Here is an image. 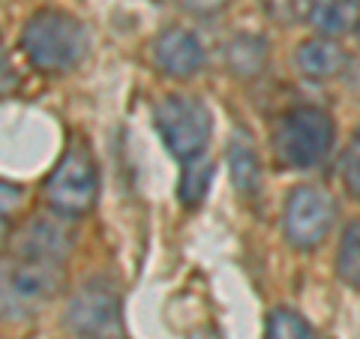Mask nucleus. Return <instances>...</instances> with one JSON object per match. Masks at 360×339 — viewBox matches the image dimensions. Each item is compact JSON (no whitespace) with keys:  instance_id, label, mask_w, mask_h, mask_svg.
I'll return each mask as SVG.
<instances>
[{"instance_id":"7ed1b4c3","label":"nucleus","mask_w":360,"mask_h":339,"mask_svg":"<svg viewBox=\"0 0 360 339\" xmlns=\"http://www.w3.org/2000/svg\"><path fill=\"white\" fill-rule=\"evenodd\" d=\"M60 264L33 258H0V315L27 319L60 291Z\"/></svg>"},{"instance_id":"6ab92c4d","label":"nucleus","mask_w":360,"mask_h":339,"mask_svg":"<svg viewBox=\"0 0 360 339\" xmlns=\"http://www.w3.org/2000/svg\"><path fill=\"white\" fill-rule=\"evenodd\" d=\"M21 205V186L9 184V180H0V217L13 213Z\"/></svg>"},{"instance_id":"aec40b11","label":"nucleus","mask_w":360,"mask_h":339,"mask_svg":"<svg viewBox=\"0 0 360 339\" xmlns=\"http://www.w3.org/2000/svg\"><path fill=\"white\" fill-rule=\"evenodd\" d=\"M180 6L186 9V13H195V15H213L219 13V9L229 4V0H177Z\"/></svg>"},{"instance_id":"412c9836","label":"nucleus","mask_w":360,"mask_h":339,"mask_svg":"<svg viewBox=\"0 0 360 339\" xmlns=\"http://www.w3.org/2000/svg\"><path fill=\"white\" fill-rule=\"evenodd\" d=\"M9 87H15V72H13V66H9L4 49H0V94H6Z\"/></svg>"},{"instance_id":"9b49d317","label":"nucleus","mask_w":360,"mask_h":339,"mask_svg":"<svg viewBox=\"0 0 360 339\" xmlns=\"http://www.w3.org/2000/svg\"><path fill=\"white\" fill-rule=\"evenodd\" d=\"M229 174H231V184L240 196H255L258 184H262V162H258V153H255V144L246 132H234V139L229 144Z\"/></svg>"},{"instance_id":"a211bd4d","label":"nucleus","mask_w":360,"mask_h":339,"mask_svg":"<svg viewBox=\"0 0 360 339\" xmlns=\"http://www.w3.org/2000/svg\"><path fill=\"white\" fill-rule=\"evenodd\" d=\"M340 172H342V184H345V189L352 192L354 198H360V129L354 132L352 144H348V151H345V156H342V165H340Z\"/></svg>"},{"instance_id":"6e6552de","label":"nucleus","mask_w":360,"mask_h":339,"mask_svg":"<svg viewBox=\"0 0 360 339\" xmlns=\"http://www.w3.org/2000/svg\"><path fill=\"white\" fill-rule=\"evenodd\" d=\"M72 243H75V231L66 217H60V213H54V217H33L15 234V255L33 258V262L63 264L66 255L72 252Z\"/></svg>"},{"instance_id":"39448f33","label":"nucleus","mask_w":360,"mask_h":339,"mask_svg":"<svg viewBox=\"0 0 360 339\" xmlns=\"http://www.w3.org/2000/svg\"><path fill=\"white\" fill-rule=\"evenodd\" d=\"M96 196H99L96 162L87 153V148L75 144V148H70L60 156V162L54 165V172L45 180V201H49L54 213L75 219L84 217L96 205Z\"/></svg>"},{"instance_id":"f257e3e1","label":"nucleus","mask_w":360,"mask_h":339,"mask_svg":"<svg viewBox=\"0 0 360 339\" xmlns=\"http://www.w3.org/2000/svg\"><path fill=\"white\" fill-rule=\"evenodd\" d=\"M21 51L33 70L45 75H63L84 60L87 30L63 9H39L21 27Z\"/></svg>"},{"instance_id":"4be33fe9","label":"nucleus","mask_w":360,"mask_h":339,"mask_svg":"<svg viewBox=\"0 0 360 339\" xmlns=\"http://www.w3.org/2000/svg\"><path fill=\"white\" fill-rule=\"evenodd\" d=\"M4 237H6V222H4V217H0V243H4Z\"/></svg>"},{"instance_id":"423d86ee","label":"nucleus","mask_w":360,"mask_h":339,"mask_svg":"<svg viewBox=\"0 0 360 339\" xmlns=\"http://www.w3.org/2000/svg\"><path fill=\"white\" fill-rule=\"evenodd\" d=\"M333 222H336V201L328 189L303 184L288 192L283 210V229L295 250L307 252L321 246L324 237L330 234Z\"/></svg>"},{"instance_id":"ddd939ff","label":"nucleus","mask_w":360,"mask_h":339,"mask_svg":"<svg viewBox=\"0 0 360 339\" xmlns=\"http://www.w3.org/2000/svg\"><path fill=\"white\" fill-rule=\"evenodd\" d=\"M267 45L262 37H234L225 45V66L238 78H252L264 70Z\"/></svg>"},{"instance_id":"b1692460","label":"nucleus","mask_w":360,"mask_h":339,"mask_svg":"<svg viewBox=\"0 0 360 339\" xmlns=\"http://www.w3.org/2000/svg\"><path fill=\"white\" fill-rule=\"evenodd\" d=\"M354 4H357V0H354Z\"/></svg>"},{"instance_id":"dca6fc26","label":"nucleus","mask_w":360,"mask_h":339,"mask_svg":"<svg viewBox=\"0 0 360 339\" xmlns=\"http://www.w3.org/2000/svg\"><path fill=\"white\" fill-rule=\"evenodd\" d=\"M267 339H321L315 333V327L297 315L295 309H274L267 315V327H264Z\"/></svg>"},{"instance_id":"1a4fd4ad","label":"nucleus","mask_w":360,"mask_h":339,"mask_svg":"<svg viewBox=\"0 0 360 339\" xmlns=\"http://www.w3.org/2000/svg\"><path fill=\"white\" fill-rule=\"evenodd\" d=\"M153 63L172 78H189L205 63V49L195 33L184 27H168L153 39Z\"/></svg>"},{"instance_id":"f8f14e48","label":"nucleus","mask_w":360,"mask_h":339,"mask_svg":"<svg viewBox=\"0 0 360 339\" xmlns=\"http://www.w3.org/2000/svg\"><path fill=\"white\" fill-rule=\"evenodd\" d=\"M309 25L319 37H340V33H348L357 27V4L354 0H315L312 13H309Z\"/></svg>"},{"instance_id":"4468645a","label":"nucleus","mask_w":360,"mask_h":339,"mask_svg":"<svg viewBox=\"0 0 360 339\" xmlns=\"http://www.w3.org/2000/svg\"><path fill=\"white\" fill-rule=\"evenodd\" d=\"M213 180V165L205 160V156H195V160L184 162V172H180L177 180V198L184 207H198L205 201L207 189Z\"/></svg>"},{"instance_id":"f3484780","label":"nucleus","mask_w":360,"mask_h":339,"mask_svg":"<svg viewBox=\"0 0 360 339\" xmlns=\"http://www.w3.org/2000/svg\"><path fill=\"white\" fill-rule=\"evenodd\" d=\"M264 9V15L276 25H297V21H307L312 13V4L315 0H258Z\"/></svg>"},{"instance_id":"5701e85b","label":"nucleus","mask_w":360,"mask_h":339,"mask_svg":"<svg viewBox=\"0 0 360 339\" xmlns=\"http://www.w3.org/2000/svg\"><path fill=\"white\" fill-rule=\"evenodd\" d=\"M354 33H357V39H360V21H357V27H354Z\"/></svg>"},{"instance_id":"20e7f679","label":"nucleus","mask_w":360,"mask_h":339,"mask_svg":"<svg viewBox=\"0 0 360 339\" xmlns=\"http://www.w3.org/2000/svg\"><path fill=\"white\" fill-rule=\"evenodd\" d=\"M153 123L168 153L180 162L205 156L210 141V111L198 96L168 94L153 108Z\"/></svg>"},{"instance_id":"2eb2a0df","label":"nucleus","mask_w":360,"mask_h":339,"mask_svg":"<svg viewBox=\"0 0 360 339\" xmlns=\"http://www.w3.org/2000/svg\"><path fill=\"white\" fill-rule=\"evenodd\" d=\"M336 276L345 286L360 288V219H352L340 237V250H336Z\"/></svg>"},{"instance_id":"0eeeda50","label":"nucleus","mask_w":360,"mask_h":339,"mask_svg":"<svg viewBox=\"0 0 360 339\" xmlns=\"http://www.w3.org/2000/svg\"><path fill=\"white\" fill-rule=\"evenodd\" d=\"M66 324L78 339H117L120 331V295L105 276L87 279L66 307Z\"/></svg>"},{"instance_id":"f03ea898","label":"nucleus","mask_w":360,"mask_h":339,"mask_svg":"<svg viewBox=\"0 0 360 339\" xmlns=\"http://www.w3.org/2000/svg\"><path fill=\"white\" fill-rule=\"evenodd\" d=\"M336 141L333 117L319 105H295L274 127V153L288 168H315L328 160Z\"/></svg>"},{"instance_id":"9d476101","label":"nucleus","mask_w":360,"mask_h":339,"mask_svg":"<svg viewBox=\"0 0 360 339\" xmlns=\"http://www.w3.org/2000/svg\"><path fill=\"white\" fill-rule=\"evenodd\" d=\"M295 66L300 70V75L312 78V82H324V78H336V75L345 72L348 54H345V49L336 39L312 37V39L297 45Z\"/></svg>"}]
</instances>
